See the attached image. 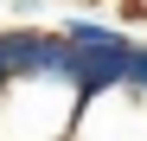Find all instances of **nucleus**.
I'll use <instances>...</instances> for the list:
<instances>
[{
    "mask_svg": "<svg viewBox=\"0 0 147 141\" xmlns=\"http://www.w3.org/2000/svg\"><path fill=\"white\" fill-rule=\"evenodd\" d=\"M77 83L64 77H7L0 83V141H70Z\"/></svg>",
    "mask_w": 147,
    "mask_h": 141,
    "instance_id": "1",
    "label": "nucleus"
},
{
    "mask_svg": "<svg viewBox=\"0 0 147 141\" xmlns=\"http://www.w3.org/2000/svg\"><path fill=\"white\" fill-rule=\"evenodd\" d=\"M77 70L58 26H0V77H64Z\"/></svg>",
    "mask_w": 147,
    "mask_h": 141,
    "instance_id": "2",
    "label": "nucleus"
},
{
    "mask_svg": "<svg viewBox=\"0 0 147 141\" xmlns=\"http://www.w3.org/2000/svg\"><path fill=\"white\" fill-rule=\"evenodd\" d=\"M70 141H147V96L128 83L102 90V96H83Z\"/></svg>",
    "mask_w": 147,
    "mask_h": 141,
    "instance_id": "3",
    "label": "nucleus"
},
{
    "mask_svg": "<svg viewBox=\"0 0 147 141\" xmlns=\"http://www.w3.org/2000/svg\"><path fill=\"white\" fill-rule=\"evenodd\" d=\"M64 7H90V0H64Z\"/></svg>",
    "mask_w": 147,
    "mask_h": 141,
    "instance_id": "4",
    "label": "nucleus"
}]
</instances>
